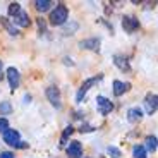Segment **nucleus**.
<instances>
[{
    "label": "nucleus",
    "mask_w": 158,
    "mask_h": 158,
    "mask_svg": "<svg viewBox=\"0 0 158 158\" xmlns=\"http://www.w3.org/2000/svg\"><path fill=\"white\" fill-rule=\"evenodd\" d=\"M67 19H69V9L64 4H59L55 7V10L50 14V24H53V26H62V24L67 23Z\"/></svg>",
    "instance_id": "1"
},
{
    "label": "nucleus",
    "mask_w": 158,
    "mask_h": 158,
    "mask_svg": "<svg viewBox=\"0 0 158 158\" xmlns=\"http://www.w3.org/2000/svg\"><path fill=\"white\" fill-rule=\"evenodd\" d=\"M96 107H98V112L102 115H108L114 110V103L105 96H96Z\"/></svg>",
    "instance_id": "2"
},
{
    "label": "nucleus",
    "mask_w": 158,
    "mask_h": 158,
    "mask_svg": "<svg viewBox=\"0 0 158 158\" xmlns=\"http://www.w3.org/2000/svg\"><path fill=\"white\" fill-rule=\"evenodd\" d=\"M45 93H47L48 102H50L55 108H60L62 103H60V91H59V88H57V86H48Z\"/></svg>",
    "instance_id": "3"
},
{
    "label": "nucleus",
    "mask_w": 158,
    "mask_h": 158,
    "mask_svg": "<svg viewBox=\"0 0 158 158\" xmlns=\"http://www.w3.org/2000/svg\"><path fill=\"white\" fill-rule=\"evenodd\" d=\"M7 79H9V84H10V88H12V91L14 89H17L19 88V84H21V74H19V71L17 69H14V67H9L7 69Z\"/></svg>",
    "instance_id": "4"
},
{
    "label": "nucleus",
    "mask_w": 158,
    "mask_h": 158,
    "mask_svg": "<svg viewBox=\"0 0 158 158\" xmlns=\"http://www.w3.org/2000/svg\"><path fill=\"white\" fill-rule=\"evenodd\" d=\"M122 28L127 33H134L139 29V21L134 16H124L122 17Z\"/></svg>",
    "instance_id": "5"
},
{
    "label": "nucleus",
    "mask_w": 158,
    "mask_h": 158,
    "mask_svg": "<svg viewBox=\"0 0 158 158\" xmlns=\"http://www.w3.org/2000/svg\"><path fill=\"white\" fill-rule=\"evenodd\" d=\"M96 81H98V77H89V79H86V81L83 83V86H81V89L77 91V95H76V102H83V98L86 96L88 89H89L91 86H95Z\"/></svg>",
    "instance_id": "6"
},
{
    "label": "nucleus",
    "mask_w": 158,
    "mask_h": 158,
    "mask_svg": "<svg viewBox=\"0 0 158 158\" xmlns=\"http://www.w3.org/2000/svg\"><path fill=\"white\" fill-rule=\"evenodd\" d=\"M144 108H146V114L148 115H153L155 112H156V95H153V93H150V95H146V98H144Z\"/></svg>",
    "instance_id": "7"
},
{
    "label": "nucleus",
    "mask_w": 158,
    "mask_h": 158,
    "mask_svg": "<svg viewBox=\"0 0 158 158\" xmlns=\"http://www.w3.org/2000/svg\"><path fill=\"white\" fill-rule=\"evenodd\" d=\"M4 141L7 143L9 146L16 148L17 143L21 141V139H19V132H17V131H14V129H9L7 132H4Z\"/></svg>",
    "instance_id": "8"
},
{
    "label": "nucleus",
    "mask_w": 158,
    "mask_h": 158,
    "mask_svg": "<svg viewBox=\"0 0 158 158\" xmlns=\"http://www.w3.org/2000/svg\"><path fill=\"white\" fill-rule=\"evenodd\" d=\"M67 155L71 158H81V155H83V144L79 141H72L67 146Z\"/></svg>",
    "instance_id": "9"
},
{
    "label": "nucleus",
    "mask_w": 158,
    "mask_h": 158,
    "mask_svg": "<svg viewBox=\"0 0 158 158\" xmlns=\"http://www.w3.org/2000/svg\"><path fill=\"white\" fill-rule=\"evenodd\" d=\"M81 48H86V50H93V52H98L100 50V38H88V40H83L79 43Z\"/></svg>",
    "instance_id": "10"
},
{
    "label": "nucleus",
    "mask_w": 158,
    "mask_h": 158,
    "mask_svg": "<svg viewBox=\"0 0 158 158\" xmlns=\"http://www.w3.org/2000/svg\"><path fill=\"white\" fill-rule=\"evenodd\" d=\"M143 118V110L139 107H132V108H129V110H127V120H129V122H139V120H141Z\"/></svg>",
    "instance_id": "11"
},
{
    "label": "nucleus",
    "mask_w": 158,
    "mask_h": 158,
    "mask_svg": "<svg viewBox=\"0 0 158 158\" xmlns=\"http://www.w3.org/2000/svg\"><path fill=\"white\" fill-rule=\"evenodd\" d=\"M14 23L17 24V26H21V28H28L29 24H31V21H29V16H28V12H24L21 10L17 16H14Z\"/></svg>",
    "instance_id": "12"
},
{
    "label": "nucleus",
    "mask_w": 158,
    "mask_h": 158,
    "mask_svg": "<svg viewBox=\"0 0 158 158\" xmlns=\"http://www.w3.org/2000/svg\"><path fill=\"white\" fill-rule=\"evenodd\" d=\"M114 64L122 72H129L131 71V65H129V62H127V59L124 55H114Z\"/></svg>",
    "instance_id": "13"
},
{
    "label": "nucleus",
    "mask_w": 158,
    "mask_h": 158,
    "mask_svg": "<svg viewBox=\"0 0 158 158\" xmlns=\"http://www.w3.org/2000/svg\"><path fill=\"white\" fill-rule=\"evenodd\" d=\"M129 86H131L129 83H122V81L115 79V81H114V95H115V96H122L124 91L129 89Z\"/></svg>",
    "instance_id": "14"
},
{
    "label": "nucleus",
    "mask_w": 158,
    "mask_h": 158,
    "mask_svg": "<svg viewBox=\"0 0 158 158\" xmlns=\"http://www.w3.org/2000/svg\"><path fill=\"white\" fill-rule=\"evenodd\" d=\"M0 23H2V26H4V28L7 29V31L10 33L12 36H16V35H19V31H17V29L14 28V24H12L10 21L7 19V17H0Z\"/></svg>",
    "instance_id": "15"
},
{
    "label": "nucleus",
    "mask_w": 158,
    "mask_h": 158,
    "mask_svg": "<svg viewBox=\"0 0 158 158\" xmlns=\"http://www.w3.org/2000/svg\"><path fill=\"white\" fill-rule=\"evenodd\" d=\"M156 148H158V139L155 136H148L146 138V150L153 153V151H156Z\"/></svg>",
    "instance_id": "16"
},
{
    "label": "nucleus",
    "mask_w": 158,
    "mask_h": 158,
    "mask_svg": "<svg viewBox=\"0 0 158 158\" xmlns=\"http://www.w3.org/2000/svg\"><path fill=\"white\" fill-rule=\"evenodd\" d=\"M132 156L134 158H146V148L141 146V144H136L134 150H132Z\"/></svg>",
    "instance_id": "17"
},
{
    "label": "nucleus",
    "mask_w": 158,
    "mask_h": 158,
    "mask_svg": "<svg viewBox=\"0 0 158 158\" xmlns=\"http://www.w3.org/2000/svg\"><path fill=\"white\" fill-rule=\"evenodd\" d=\"M50 5H52V2H50V0H36V2H35V7L38 9L40 12L48 10V9H50Z\"/></svg>",
    "instance_id": "18"
},
{
    "label": "nucleus",
    "mask_w": 158,
    "mask_h": 158,
    "mask_svg": "<svg viewBox=\"0 0 158 158\" xmlns=\"http://www.w3.org/2000/svg\"><path fill=\"white\" fill-rule=\"evenodd\" d=\"M12 112V105L9 102H0V115H9Z\"/></svg>",
    "instance_id": "19"
},
{
    "label": "nucleus",
    "mask_w": 158,
    "mask_h": 158,
    "mask_svg": "<svg viewBox=\"0 0 158 158\" xmlns=\"http://www.w3.org/2000/svg\"><path fill=\"white\" fill-rule=\"evenodd\" d=\"M21 12V4L19 2H12L10 5H9V16H17Z\"/></svg>",
    "instance_id": "20"
},
{
    "label": "nucleus",
    "mask_w": 158,
    "mask_h": 158,
    "mask_svg": "<svg viewBox=\"0 0 158 158\" xmlns=\"http://www.w3.org/2000/svg\"><path fill=\"white\" fill-rule=\"evenodd\" d=\"M107 153L110 155L112 158H120V156H122L120 150H118V148H115V146H108V148H107Z\"/></svg>",
    "instance_id": "21"
},
{
    "label": "nucleus",
    "mask_w": 158,
    "mask_h": 158,
    "mask_svg": "<svg viewBox=\"0 0 158 158\" xmlns=\"http://www.w3.org/2000/svg\"><path fill=\"white\" fill-rule=\"evenodd\" d=\"M72 132H74V127H72V126L65 127V131H64V134H62V139H60V141H62V144H64V143H65V139H67L69 136L72 134Z\"/></svg>",
    "instance_id": "22"
},
{
    "label": "nucleus",
    "mask_w": 158,
    "mask_h": 158,
    "mask_svg": "<svg viewBox=\"0 0 158 158\" xmlns=\"http://www.w3.org/2000/svg\"><path fill=\"white\" fill-rule=\"evenodd\" d=\"M7 131H9L7 118H0V132H7Z\"/></svg>",
    "instance_id": "23"
},
{
    "label": "nucleus",
    "mask_w": 158,
    "mask_h": 158,
    "mask_svg": "<svg viewBox=\"0 0 158 158\" xmlns=\"http://www.w3.org/2000/svg\"><path fill=\"white\" fill-rule=\"evenodd\" d=\"M76 29H77V23H72L71 28H65V29H64V35H74Z\"/></svg>",
    "instance_id": "24"
},
{
    "label": "nucleus",
    "mask_w": 158,
    "mask_h": 158,
    "mask_svg": "<svg viewBox=\"0 0 158 158\" xmlns=\"http://www.w3.org/2000/svg\"><path fill=\"white\" fill-rule=\"evenodd\" d=\"M0 158H14V153H10V151H2Z\"/></svg>",
    "instance_id": "25"
},
{
    "label": "nucleus",
    "mask_w": 158,
    "mask_h": 158,
    "mask_svg": "<svg viewBox=\"0 0 158 158\" xmlns=\"http://www.w3.org/2000/svg\"><path fill=\"white\" fill-rule=\"evenodd\" d=\"M79 131H81V132H91L93 127H91V126H81V129H79Z\"/></svg>",
    "instance_id": "26"
},
{
    "label": "nucleus",
    "mask_w": 158,
    "mask_h": 158,
    "mask_svg": "<svg viewBox=\"0 0 158 158\" xmlns=\"http://www.w3.org/2000/svg\"><path fill=\"white\" fill-rule=\"evenodd\" d=\"M38 26H40V31H45V21L43 19H38Z\"/></svg>",
    "instance_id": "27"
},
{
    "label": "nucleus",
    "mask_w": 158,
    "mask_h": 158,
    "mask_svg": "<svg viewBox=\"0 0 158 158\" xmlns=\"http://www.w3.org/2000/svg\"><path fill=\"white\" fill-rule=\"evenodd\" d=\"M26 146H28V143L19 141V143H17V146H16V148H19V150H23V148H26Z\"/></svg>",
    "instance_id": "28"
},
{
    "label": "nucleus",
    "mask_w": 158,
    "mask_h": 158,
    "mask_svg": "<svg viewBox=\"0 0 158 158\" xmlns=\"http://www.w3.org/2000/svg\"><path fill=\"white\" fill-rule=\"evenodd\" d=\"M2 79H4V74H2V71H0V81H2Z\"/></svg>",
    "instance_id": "29"
},
{
    "label": "nucleus",
    "mask_w": 158,
    "mask_h": 158,
    "mask_svg": "<svg viewBox=\"0 0 158 158\" xmlns=\"http://www.w3.org/2000/svg\"><path fill=\"white\" fill-rule=\"evenodd\" d=\"M156 107H158V95H156Z\"/></svg>",
    "instance_id": "30"
},
{
    "label": "nucleus",
    "mask_w": 158,
    "mask_h": 158,
    "mask_svg": "<svg viewBox=\"0 0 158 158\" xmlns=\"http://www.w3.org/2000/svg\"><path fill=\"white\" fill-rule=\"evenodd\" d=\"M0 69H2V60H0Z\"/></svg>",
    "instance_id": "31"
}]
</instances>
